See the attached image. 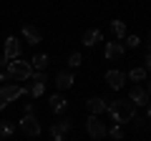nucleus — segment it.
Masks as SVG:
<instances>
[{
    "label": "nucleus",
    "instance_id": "412c9836",
    "mask_svg": "<svg viewBox=\"0 0 151 141\" xmlns=\"http://www.w3.org/2000/svg\"><path fill=\"white\" fill-rule=\"evenodd\" d=\"M126 45H124V48H139V45H141V38H139V35H126Z\"/></svg>",
    "mask_w": 151,
    "mask_h": 141
},
{
    "label": "nucleus",
    "instance_id": "f03ea898",
    "mask_svg": "<svg viewBox=\"0 0 151 141\" xmlns=\"http://www.w3.org/2000/svg\"><path fill=\"white\" fill-rule=\"evenodd\" d=\"M5 73H8L10 78H15V81H30V76H33V65L28 63V60H10Z\"/></svg>",
    "mask_w": 151,
    "mask_h": 141
},
{
    "label": "nucleus",
    "instance_id": "f8f14e48",
    "mask_svg": "<svg viewBox=\"0 0 151 141\" xmlns=\"http://www.w3.org/2000/svg\"><path fill=\"white\" fill-rule=\"evenodd\" d=\"M124 53H126V48H124V43H119V40H111V43H106V48H103L106 60H116V58H121Z\"/></svg>",
    "mask_w": 151,
    "mask_h": 141
},
{
    "label": "nucleus",
    "instance_id": "bb28decb",
    "mask_svg": "<svg viewBox=\"0 0 151 141\" xmlns=\"http://www.w3.org/2000/svg\"><path fill=\"white\" fill-rule=\"evenodd\" d=\"M146 70H151V50L146 53Z\"/></svg>",
    "mask_w": 151,
    "mask_h": 141
},
{
    "label": "nucleus",
    "instance_id": "a878e982",
    "mask_svg": "<svg viewBox=\"0 0 151 141\" xmlns=\"http://www.w3.org/2000/svg\"><path fill=\"white\" fill-rule=\"evenodd\" d=\"M5 76H8V73H5V68L0 65V86H3V81H5Z\"/></svg>",
    "mask_w": 151,
    "mask_h": 141
},
{
    "label": "nucleus",
    "instance_id": "a211bd4d",
    "mask_svg": "<svg viewBox=\"0 0 151 141\" xmlns=\"http://www.w3.org/2000/svg\"><path fill=\"white\" fill-rule=\"evenodd\" d=\"M48 63H50V58H48V55H45V53H38L35 55V58H33V70H45V68H48Z\"/></svg>",
    "mask_w": 151,
    "mask_h": 141
},
{
    "label": "nucleus",
    "instance_id": "c756f323",
    "mask_svg": "<svg viewBox=\"0 0 151 141\" xmlns=\"http://www.w3.org/2000/svg\"><path fill=\"white\" fill-rule=\"evenodd\" d=\"M146 116H149V121H151V103H149V111H146Z\"/></svg>",
    "mask_w": 151,
    "mask_h": 141
},
{
    "label": "nucleus",
    "instance_id": "ddd939ff",
    "mask_svg": "<svg viewBox=\"0 0 151 141\" xmlns=\"http://www.w3.org/2000/svg\"><path fill=\"white\" fill-rule=\"evenodd\" d=\"M48 106H50V111H53V114H63L65 106H68V101H65V96L58 91V93H53V96L48 98Z\"/></svg>",
    "mask_w": 151,
    "mask_h": 141
},
{
    "label": "nucleus",
    "instance_id": "0eeeda50",
    "mask_svg": "<svg viewBox=\"0 0 151 141\" xmlns=\"http://www.w3.org/2000/svg\"><path fill=\"white\" fill-rule=\"evenodd\" d=\"M20 131L25 136H40V121L35 119V114L33 116H23L20 119Z\"/></svg>",
    "mask_w": 151,
    "mask_h": 141
},
{
    "label": "nucleus",
    "instance_id": "39448f33",
    "mask_svg": "<svg viewBox=\"0 0 151 141\" xmlns=\"http://www.w3.org/2000/svg\"><path fill=\"white\" fill-rule=\"evenodd\" d=\"M30 78H33V83L25 88V91L30 93L33 98H40V96H43V91H45V81H48V78H45V70H33Z\"/></svg>",
    "mask_w": 151,
    "mask_h": 141
},
{
    "label": "nucleus",
    "instance_id": "9b49d317",
    "mask_svg": "<svg viewBox=\"0 0 151 141\" xmlns=\"http://www.w3.org/2000/svg\"><path fill=\"white\" fill-rule=\"evenodd\" d=\"M86 109H88V116L106 114V109H108V101H106V98H98V96H93V98H88V101H86Z\"/></svg>",
    "mask_w": 151,
    "mask_h": 141
},
{
    "label": "nucleus",
    "instance_id": "c85d7f7f",
    "mask_svg": "<svg viewBox=\"0 0 151 141\" xmlns=\"http://www.w3.org/2000/svg\"><path fill=\"white\" fill-rule=\"evenodd\" d=\"M146 93L151 96V78H149V83H146Z\"/></svg>",
    "mask_w": 151,
    "mask_h": 141
},
{
    "label": "nucleus",
    "instance_id": "1a4fd4ad",
    "mask_svg": "<svg viewBox=\"0 0 151 141\" xmlns=\"http://www.w3.org/2000/svg\"><path fill=\"white\" fill-rule=\"evenodd\" d=\"M106 83L108 88H113V91H121L126 83V73L124 70H106Z\"/></svg>",
    "mask_w": 151,
    "mask_h": 141
},
{
    "label": "nucleus",
    "instance_id": "dca6fc26",
    "mask_svg": "<svg viewBox=\"0 0 151 141\" xmlns=\"http://www.w3.org/2000/svg\"><path fill=\"white\" fill-rule=\"evenodd\" d=\"M23 38H25L30 45H38L40 40H43V35H40V30H38L35 25H23Z\"/></svg>",
    "mask_w": 151,
    "mask_h": 141
},
{
    "label": "nucleus",
    "instance_id": "6ab92c4d",
    "mask_svg": "<svg viewBox=\"0 0 151 141\" xmlns=\"http://www.w3.org/2000/svg\"><path fill=\"white\" fill-rule=\"evenodd\" d=\"M126 78H129V81H134V83H141V81H146V68H131Z\"/></svg>",
    "mask_w": 151,
    "mask_h": 141
},
{
    "label": "nucleus",
    "instance_id": "aec40b11",
    "mask_svg": "<svg viewBox=\"0 0 151 141\" xmlns=\"http://www.w3.org/2000/svg\"><path fill=\"white\" fill-rule=\"evenodd\" d=\"M15 134V126L10 121H0V139H8V136Z\"/></svg>",
    "mask_w": 151,
    "mask_h": 141
},
{
    "label": "nucleus",
    "instance_id": "4468645a",
    "mask_svg": "<svg viewBox=\"0 0 151 141\" xmlns=\"http://www.w3.org/2000/svg\"><path fill=\"white\" fill-rule=\"evenodd\" d=\"M76 76L70 73V70H60L58 76H55V86H58V91H68L70 86H73Z\"/></svg>",
    "mask_w": 151,
    "mask_h": 141
},
{
    "label": "nucleus",
    "instance_id": "7ed1b4c3",
    "mask_svg": "<svg viewBox=\"0 0 151 141\" xmlns=\"http://www.w3.org/2000/svg\"><path fill=\"white\" fill-rule=\"evenodd\" d=\"M86 134L91 136V139H106L108 129H106V124H103L98 116H88L86 119Z\"/></svg>",
    "mask_w": 151,
    "mask_h": 141
},
{
    "label": "nucleus",
    "instance_id": "393cba45",
    "mask_svg": "<svg viewBox=\"0 0 151 141\" xmlns=\"http://www.w3.org/2000/svg\"><path fill=\"white\" fill-rule=\"evenodd\" d=\"M131 121H134V126H136V129H141V126H144V121H146V119H141V116H134V119H131Z\"/></svg>",
    "mask_w": 151,
    "mask_h": 141
},
{
    "label": "nucleus",
    "instance_id": "6e6552de",
    "mask_svg": "<svg viewBox=\"0 0 151 141\" xmlns=\"http://www.w3.org/2000/svg\"><path fill=\"white\" fill-rule=\"evenodd\" d=\"M129 101L134 103V106H146V101H149V93H146V88L141 86V83H134L129 91Z\"/></svg>",
    "mask_w": 151,
    "mask_h": 141
},
{
    "label": "nucleus",
    "instance_id": "7c9ffc66",
    "mask_svg": "<svg viewBox=\"0 0 151 141\" xmlns=\"http://www.w3.org/2000/svg\"><path fill=\"white\" fill-rule=\"evenodd\" d=\"M0 141H3V139H0Z\"/></svg>",
    "mask_w": 151,
    "mask_h": 141
},
{
    "label": "nucleus",
    "instance_id": "b1692460",
    "mask_svg": "<svg viewBox=\"0 0 151 141\" xmlns=\"http://www.w3.org/2000/svg\"><path fill=\"white\" fill-rule=\"evenodd\" d=\"M33 114H35L33 103H25V106H23V116H33Z\"/></svg>",
    "mask_w": 151,
    "mask_h": 141
},
{
    "label": "nucleus",
    "instance_id": "9d476101",
    "mask_svg": "<svg viewBox=\"0 0 151 141\" xmlns=\"http://www.w3.org/2000/svg\"><path fill=\"white\" fill-rule=\"evenodd\" d=\"M70 131V121L68 119H60L55 121L53 126H50V136H53V141H65V134Z\"/></svg>",
    "mask_w": 151,
    "mask_h": 141
},
{
    "label": "nucleus",
    "instance_id": "f257e3e1",
    "mask_svg": "<svg viewBox=\"0 0 151 141\" xmlns=\"http://www.w3.org/2000/svg\"><path fill=\"white\" fill-rule=\"evenodd\" d=\"M106 114L111 116V119L116 121L119 126H124V124H129V121L136 116V106L129 101V98H116V101H111V103H108Z\"/></svg>",
    "mask_w": 151,
    "mask_h": 141
},
{
    "label": "nucleus",
    "instance_id": "4be33fe9",
    "mask_svg": "<svg viewBox=\"0 0 151 141\" xmlns=\"http://www.w3.org/2000/svg\"><path fill=\"white\" fill-rule=\"evenodd\" d=\"M81 63H83L81 53H70V55H68V65H70V68H78Z\"/></svg>",
    "mask_w": 151,
    "mask_h": 141
},
{
    "label": "nucleus",
    "instance_id": "423d86ee",
    "mask_svg": "<svg viewBox=\"0 0 151 141\" xmlns=\"http://www.w3.org/2000/svg\"><path fill=\"white\" fill-rule=\"evenodd\" d=\"M20 55V40L15 35H8L5 38V48H3V60H15Z\"/></svg>",
    "mask_w": 151,
    "mask_h": 141
},
{
    "label": "nucleus",
    "instance_id": "2eb2a0df",
    "mask_svg": "<svg viewBox=\"0 0 151 141\" xmlns=\"http://www.w3.org/2000/svg\"><path fill=\"white\" fill-rule=\"evenodd\" d=\"M98 40H103V33L98 30V28H91V30H86V33H83L81 43L86 45V48H93V45H96Z\"/></svg>",
    "mask_w": 151,
    "mask_h": 141
},
{
    "label": "nucleus",
    "instance_id": "5701e85b",
    "mask_svg": "<svg viewBox=\"0 0 151 141\" xmlns=\"http://www.w3.org/2000/svg\"><path fill=\"white\" fill-rule=\"evenodd\" d=\"M108 136H111V139H124V129L116 124L113 129H108Z\"/></svg>",
    "mask_w": 151,
    "mask_h": 141
},
{
    "label": "nucleus",
    "instance_id": "20e7f679",
    "mask_svg": "<svg viewBox=\"0 0 151 141\" xmlns=\"http://www.w3.org/2000/svg\"><path fill=\"white\" fill-rule=\"evenodd\" d=\"M23 93H25V88L18 86V83H10V86H0V109H5L10 101L20 98Z\"/></svg>",
    "mask_w": 151,
    "mask_h": 141
},
{
    "label": "nucleus",
    "instance_id": "f3484780",
    "mask_svg": "<svg viewBox=\"0 0 151 141\" xmlns=\"http://www.w3.org/2000/svg\"><path fill=\"white\" fill-rule=\"evenodd\" d=\"M111 33H113V38H116V40H124L126 38V23L124 20H113L111 23Z\"/></svg>",
    "mask_w": 151,
    "mask_h": 141
},
{
    "label": "nucleus",
    "instance_id": "cd10ccee",
    "mask_svg": "<svg viewBox=\"0 0 151 141\" xmlns=\"http://www.w3.org/2000/svg\"><path fill=\"white\" fill-rule=\"evenodd\" d=\"M146 45H149V50H151V30H149V35H146Z\"/></svg>",
    "mask_w": 151,
    "mask_h": 141
}]
</instances>
